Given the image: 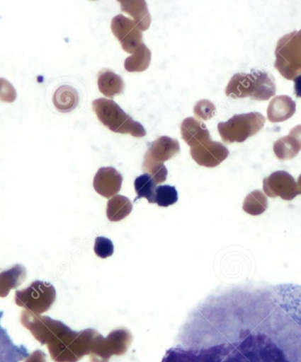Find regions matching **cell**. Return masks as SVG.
I'll list each match as a JSON object with an SVG mask.
<instances>
[{"label":"cell","mask_w":301,"mask_h":362,"mask_svg":"<svg viewBox=\"0 0 301 362\" xmlns=\"http://www.w3.org/2000/svg\"><path fill=\"white\" fill-rule=\"evenodd\" d=\"M191 155L199 165L213 168L227 158L229 151L224 144L210 140L191 147Z\"/></svg>","instance_id":"cell-10"},{"label":"cell","mask_w":301,"mask_h":362,"mask_svg":"<svg viewBox=\"0 0 301 362\" xmlns=\"http://www.w3.org/2000/svg\"><path fill=\"white\" fill-rule=\"evenodd\" d=\"M216 107L213 103L208 100H202L198 101L194 107V115L195 117L201 119L203 121L210 120L215 114Z\"/></svg>","instance_id":"cell-28"},{"label":"cell","mask_w":301,"mask_h":362,"mask_svg":"<svg viewBox=\"0 0 301 362\" xmlns=\"http://www.w3.org/2000/svg\"><path fill=\"white\" fill-rule=\"evenodd\" d=\"M268 200L266 194L260 190L251 192L243 204V211L251 216H260L266 211Z\"/></svg>","instance_id":"cell-23"},{"label":"cell","mask_w":301,"mask_h":362,"mask_svg":"<svg viewBox=\"0 0 301 362\" xmlns=\"http://www.w3.org/2000/svg\"><path fill=\"white\" fill-rule=\"evenodd\" d=\"M111 30L126 52L133 54L142 45V33L137 28L134 21L123 14H118L113 18L111 21Z\"/></svg>","instance_id":"cell-8"},{"label":"cell","mask_w":301,"mask_h":362,"mask_svg":"<svg viewBox=\"0 0 301 362\" xmlns=\"http://www.w3.org/2000/svg\"><path fill=\"white\" fill-rule=\"evenodd\" d=\"M290 136L293 137L296 141V143L299 144L301 150V125L296 126L290 132Z\"/></svg>","instance_id":"cell-32"},{"label":"cell","mask_w":301,"mask_h":362,"mask_svg":"<svg viewBox=\"0 0 301 362\" xmlns=\"http://www.w3.org/2000/svg\"><path fill=\"white\" fill-rule=\"evenodd\" d=\"M275 67L283 77L293 81L301 74V40L297 31L279 40L276 48Z\"/></svg>","instance_id":"cell-5"},{"label":"cell","mask_w":301,"mask_h":362,"mask_svg":"<svg viewBox=\"0 0 301 362\" xmlns=\"http://www.w3.org/2000/svg\"><path fill=\"white\" fill-rule=\"evenodd\" d=\"M296 103L286 95L275 97L267 110L268 120L281 122L288 120L295 114Z\"/></svg>","instance_id":"cell-15"},{"label":"cell","mask_w":301,"mask_h":362,"mask_svg":"<svg viewBox=\"0 0 301 362\" xmlns=\"http://www.w3.org/2000/svg\"><path fill=\"white\" fill-rule=\"evenodd\" d=\"M257 86L256 70L250 74H237L233 76L226 88L227 96L233 99L253 98Z\"/></svg>","instance_id":"cell-13"},{"label":"cell","mask_w":301,"mask_h":362,"mask_svg":"<svg viewBox=\"0 0 301 362\" xmlns=\"http://www.w3.org/2000/svg\"><path fill=\"white\" fill-rule=\"evenodd\" d=\"M181 137L188 146L193 147L212 140L211 135L204 123L193 117H188L181 123Z\"/></svg>","instance_id":"cell-14"},{"label":"cell","mask_w":301,"mask_h":362,"mask_svg":"<svg viewBox=\"0 0 301 362\" xmlns=\"http://www.w3.org/2000/svg\"><path fill=\"white\" fill-rule=\"evenodd\" d=\"M0 362H16L5 349H0Z\"/></svg>","instance_id":"cell-33"},{"label":"cell","mask_w":301,"mask_h":362,"mask_svg":"<svg viewBox=\"0 0 301 362\" xmlns=\"http://www.w3.org/2000/svg\"><path fill=\"white\" fill-rule=\"evenodd\" d=\"M275 155L281 160H288L298 155L300 148L293 137L288 136L276 141L273 146Z\"/></svg>","instance_id":"cell-24"},{"label":"cell","mask_w":301,"mask_h":362,"mask_svg":"<svg viewBox=\"0 0 301 362\" xmlns=\"http://www.w3.org/2000/svg\"><path fill=\"white\" fill-rule=\"evenodd\" d=\"M134 187L137 194L135 202L140 198H146L149 204H154L156 183L149 175L144 173L137 177L134 181Z\"/></svg>","instance_id":"cell-25"},{"label":"cell","mask_w":301,"mask_h":362,"mask_svg":"<svg viewBox=\"0 0 301 362\" xmlns=\"http://www.w3.org/2000/svg\"><path fill=\"white\" fill-rule=\"evenodd\" d=\"M143 170L152 177L156 185L164 182L168 178V169H166L164 164L144 162Z\"/></svg>","instance_id":"cell-27"},{"label":"cell","mask_w":301,"mask_h":362,"mask_svg":"<svg viewBox=\"0 0 301 362\" xmlns=\"http://www.w3.org/2000/svg\"><path fill=\"white\" fill-rule=\"evenodd\" d=\"M266 124V117L257 112L235 115L227 122L217 125L220 135L226 144L243 143L256 135Z\"/></svg>","instance_id":"cell-4"},{"label":"cell","mask_w":301,"mask_h":362,"mask_svg":"<svg viewBox=\"0 0 301 362\" xmlns=\"http://www.w3.org/2000/svg\"><path fill=\"white\" fill-rule=\"evenodd\" d=\"M123 176L113 168H103L98 170L93 179L94 190L101 197L112 198L121 190Z\"/></svg>","instance_id":"cell-11"},{"label":"cell","mask_w":301,"mask_h":362,"mask_svg":"<svg viewBox=\"0 0 301 362\" xmlns=\"http://www.w3.org/2000/svg\"><path fill=\"white\" fill-rule=\"evenodd\" d=\"M94 252L101 259H106L113 255L114 245L110 238L98 237L94 244Z\"/></svg>","instance_id":"cell-29"},{"label":"cell","mask_w":301,"mask_h":362,"mask_svg":"<svg viewBox=\"0 0 301 362\" xmlns=\"http://www.w3.org/2000/svg\"><path fill=\"white\" fill-rule=\"evenodd\" d=\"M56 288L49 282L35 281L23 291L16 292V303L36 315L48 311L55 303Z\"/></svg>","instance_id":"cell-7"},{"label":"cell","mask_w":301,"mask_h":362,"mask_svg":"<svg viewBox=\"0 0 301 362\" xmlns=\"http://www.w3.org/2000/svg\"><path fill=\"white\" fill-rule=\"evenodd\" d=\"M297 185H298V188L300 191V194H301V175L299 177L298 182H297Z\"/></svg>","instance_id":"cell-35"},{"label":"cell","mask_w":301,"mask_h":362,"mask_svg":"<svg viewBox=\"0 0 301 362\" xmlns=\"http://www.w3.org/2000/svg\"><path fill=\"white\" fill-rule=\"evenodd\" d=\"M293 81H295V92L296 96L301 98V75H299L298 77L293 79Z\"/></svg>","instance_id":"cell-34"},{"label":"cell","mask_w":301,"mask_h":362,"mask_svg":"<svg viewBox=\"0 0 301 362\" xmlns=\"http://www.w3.org/2000/svg\"><path fill=\"white\" fill-rule=\"evenodd\" d=\"M257 86L254 100H268L276 93L275 79L266 71L256 70Z\"/></svg>","instance_id":"cell-22"},{"label":"cell","mask_w":301,"mask_h":362,"mask_svg":"<svg viewBox=\"0 0 301 362\" xmlns=\"http://www.w3.org/2000/svg\"><path fill=\"white\" fill-rule=\"evenodd\" d=\"M132 342V336L125 328L111 332L107 338L98 332L91 346V362H108L112 356H123Z\"/></svg>","instance_id":"cell-6"},{"label":"cell","mask_w":301,"mask_h":362,"mask_svg":"<svg viewBox=\"0 0 301 362\" xmlns=\"http://www.w3.org/2000/svg\"><path fill=\"white\" fill-rule=\"evenodd\" d=\"M53 103L62 113H68L75 110L79 103L77 90L70 86H63L54 93Z\"/></svg>","instance_id":"cell-19"},{"label":"cell","mask_w":301,"mask_h":362,"mask_svg":"<svg viewBox=\"0 0 301 362\" xmlns=\"http://www.w3.org/2000/svg\"><path fill=\"white\" fill-rule=\"evenodd\" d=\"M178 201V193L175 187L159 186L156 187L154 204H158L159 207H169V206L176 204Z\"/></svg>","instance_id":"cell-26"},{"label":"cell","mask_w":301,"mask_h":362,"mask_svg":"<svg viewBox=\"0 0 301 362\" xmlns=\"http://www.w3.org/2000/svg\"><path fill=\"white\" fill-rule=\"evenodd\" d=\"M17 93L13 86L6 78H0V100L12 103L16 100Z\"/></svg>","instance_id":"cell-30"},{"label":"cell","mask_w":301,"mask_h":362,"mask_svg":"<svg viewBox=\"0 0 301 362\" xmlns=\"http://www.w3.org/2000/svg\"><path fill=\"white\" fill-rule=\"evenodd\" d=\"M263 191L269 197H281L285 201H292L300 194L295 178L285 171L275 172L264 179Z\"/></svg>","instance_id":"cell-9"},{"label":"cell","mask_w":301,"mask_h":362,"mask_svg":"<svg viewBox=\"0 0 301 362\" xmlns=\"http://www.w3.org/2000/svg\"><path fill=\"white\" fill-rule=\"evenodd\" d=\"M25 362H46L45 354L42 352V351L36 350L27 357Z\"/></svg>","instance_id":"cell-31"},{"label":"cell","mask_w":301,"mask_h":362,"mask_svg":"<svg viewBox=\"0 0 301 362\" xmlns=\"http://www.w3.org/2000/svg\"><path fill=\"white\" fill-rule=\"evenodd\" d=\"M27 278L25 267L17 264L10 269L0 273V298H6L12 289L20 287Z\"/></svg>","instance_id":"cell-17"},{"label":"cell","mask_w":301,"mask_h":362,"mask_svg":"<svg viewBox=\"0 0 301 362\" xmlns=\"http://www.w3.org/2000/svg\"><path fill=\"white\" fill-rule=\"evenodd\" d=\"M180 150L178 141L169 136H161L152 143L144 155V162L163 164L178 154Z\"/></svg>","instance_id":"cell-12"},{"label":"cell","mask_w":301,"mask_h":362,"mask_svg":"<svg viewBox=\"0 0 301 362\" xmlns=\"http://www.w3.org/2000/svg\"><path fill=\"white\" fill-rule=\"evenodd\" d=\"M225 304L222 341L169 362H301V285L243 286Z\"/></svg>","instance_id":"cell-1"},{"label":"cell","mask_w":301,"mask_h":362,"mask_svg":"<svg viewBox=\"0 0 301 362\" xmlns=\"http://www.w3.org/2000/svg\"><path fill=\"white\" fill-rule=\"evenodd\" d=\"M24 327L42 345L48 346L50 357L55 362H78L89 356L98 333L93 329L74 332L63 322L35 314L27 318Z\"/></svg>","instance_id":"cell-2"},{"label":"cell","mask_w":301,"mask_h":362,"mask_svg":"<svg viewBox=\"0 0 301 362\" xmlns=\"http://www.w3.org/2000/svg\"><path fill=\"white\" fill-rule=\"evenodd\" d=\"M98 86L104 96L113 99L115 95L123 93L125 82L120 76L105 69L98 74Z\"/></svg>","instance_id":"cell-18"},{"label":"cell","mask_w":301,"mask_h":362,"mask_svg":"<svg viewBox=\"0 0 301 362\" xmlns=\"http://www.w3.org/2000/svg\"><path fill=\"white\" fill-rule=\"evenodd\" d=\"M298 35H299V37H300V40H301V30H300V31L298 32Z\"/></svg>","instance_id":"cell-36"},{"label":"cell","mask_w":301,"mask_h":362,"mask_svg":"<svg viewBox=\"0 0 301 362\" xmlns=\"http://www.w3.org/2000/svg\"><path fill=\"white\" fill-rule=\"evenodd\" d=\"M93 110L99 121L111 132L129 134L134 137L147 135L146 129L141 123L134 121L114 100L97 99L93 103Z\"/></svg>","instance_id":"cell-3"},{"label":"cell","mask_w":301,"mask_h":362,"mask_svg":"<svg viewBox=\"0 0 301 362\" xmlns=\"http://www.w3.org/2000/svg\"><path fill=\"white\" fill-rule=\"evenodd\" d=\"M133 206L130 199L123 195H115L108 202L107 216L111 222H119L132 213Z\"/></svg>","instance_id":"cell-20"},{"label":"cell","mask_w":301,"mask_h":362,"mask_svg":"<svg viewBox=\"0 0 301 362\" xmlns=\"http://www.w3.org/2000/svg\"><path fill=\"white\" fill-rule=\"evenodd\" d=\"M123 12L130 14L140 30L146 31L151 25V16L144 0H120Z\"/></svg>","instance_id":"cell-16"},{"label":"cell","mask_w":301,"mask_h":362,"mask_svg":"<svg viewBox=\"0 0 301 362\" xmlns=\"http://www.w3.org/2000/svg\"><path fill=\"white\" fill-rule=\"evenodd\" d=\"M152 59L151 50L144 43L125 62V70L129 72H142L149 67Z\"/></svg>","instance_id":"cell-21"}]
</instances>
